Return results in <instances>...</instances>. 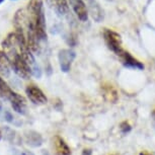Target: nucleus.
<instances>
[{
    "mask_svg": "<svg viewBox=\"0 0 155 155\" xmlns=\"http://www.w3.org/2000/svg\"><path fill=\"white\" fill-rule=\"evenodd\" d=\"M4 117H5V120H6L7 122H9V123H13V117L11 116V114L9 113V112H5V115H4Z\"/></svg>",
    "mask_w": 155,
    "mask_h": 155,
    "instance_id": "dca6fc26",
    "label": "nucleus"
},
{
    "mask_svg": "<svg viewBox=\"0 0 155 155\" xmlns=\"http://www.w3.org/2000/svg\"><path fill=\"white\" fill-rule=\"evenodd\" d=\"M54 149L56 155H71L69 146L60 136H56L54 138Z\"/></svg>",
    "mask_w": 155,
    "mask_h": 155,
    "instance_id": "9b49d317",
    "label": "nucleus"
},
{
    "mask_svg": "<svg viewBox=\"0 0 155 155\" xmlns=\"http://www.w3.org/2000/svg\"><path fill=\"white\" fill-rule=\"evenodd\" d=\"M152 117H153V119H154V121H155V110L152 112Z\"/></svg>",
    "mask_w": 155,
    "mask_h": 155,
    "instance_id": "aec40b11",
    "label": "nucleus"
},
{
    "mask_svg": "<svg viewBox=\"0 0 155 155\" xmlns=\"http://www.w3.org/2000/svg\"><path fill=\"white\" fill-rule=\"evenodd\" d=\"M75 52L70 49H64L61 50L58 55V59H59L60 68L63 72H68L71 68L72 62L75 59Z\"/></svg>",
    "mask_w": 155,
    "mask_h": 155,
    "instance_id": "20e7f679",
    "label": "nucleus"
},
{
    "mask_svg": "<svg viewBox=\"0 0 155 155\" xmlns=\"http://www.w3.org/2000/svg\"><path fill=\"white\" fill-rule=\"evenodd\" d=\"M120 129H121L122 133L126 134V133H128L131 131V126L128 122H123L121 124V126H120Z\"/></svg>",
    "mask_w": 155,
    "mask_h": 155,
    "instance_id": "2eb2a0df",
    "label": "nucleus"
},
{
    "mask_svg": "<svg viewBox=\"0 0 155 155\" xmlns=\"http://www.w3.org/2000/svg\"><path fill=\"white\" fill-rule=\"evenodd\" d=\"M118 57L121 59L122 63L124 64V66L128 67V68L139 69V70L144 69V65H143L141 62H139L137 59H135V58L129 53V52L126 51V50H124Z\"/></svg>",
    "mask_w": 155,
    "mask_h": 155,
    "instance_id": "423d86ee",
    "label": "nucleus"
},
{
    "mask_svg": "<svg viewBox=\"0 0 155 155\" xmlns=\"http://www.w3.org/2000/svg\"><path fill=\"white\" fill-rule=\"evenodd\" d=\"M25 143L31 146V147L37 148L42 146L43 144V137L40 133L36 132V131H27L25 133Z\"/></svg>",
    "mask_w": 155,
    "mask_h": 155,
    "instance_id": "6e6552de",
    "label": "nucleus"
},
{
    "mask_svg": "<svg viewBox=\"0 0 155 155\" xmlns=\"http://www.w3.org/2000/svg\"><path fill=\"white\" fill-rule=\"evenodd\" d=\"M87 1H88V2H89V3H90V2H92V1H93V0H87Z\"/></svg>",
    "mask_w": 155,
    "mask_h": 155,
    "instance_id": "5701e85b",
    "label": "nucleus"
},
{
    "mask_svg": "<svg viewBox=\"0 0 155 155\" xmlns=\"http://www.w3.org/2000/svg\"><path fill=\"white\" fill-rule=\"evenodd\" d=\"M3 131L5 132V138L11 143H16V141H19V137L16 135V133L13 130L9 128H4Z\"/></svg>",
    "mask_w": 155,
    "mask_h": 155,
    "instance_id": "4468645a",
    "label": "nucleus"
},
{
    "mask_svg": "<svg viewBox=\"0 0 155 155\" xmlns=\"http://www.w3.org/2000/svg\"><path fill=\"white\" fill-rule=\"evenodd\" d=\"M104 38L107 48L110 51H113L117 56H119L121 54V52L124 51V49L122 47V38L118 33L106 28L104 31Z\"/></svg>",
    "mask_w": 155,
    "mask_h": 155,
    "instance_id": "f03ea898",
    "label": "nucleus"
},
{
    "mask_svg": "<svg viewBox=\"0 0 155 155\" xmlns=\"http://www.w3.org/2000/svg\"><path fill=\"white\" fill-rule=\"evenodd\" d=\"M47 2H48L49 6L59 15H64L69 10L67 0H47Z\"/></svg>",
    "mask_w": 155,
    "mask_h": 155,
    "instance_id": "1a4fd4ad",
    "label": "nucleus"
},
{
    "mask_svg": "<svg viewBox=\"0 0 155 155\" xmlns=\"http://www.w3.org/2000/svg\"><path fill=\"white\" fill-rule=\"evenodd\" d=\"M101 91H102V95H104L106 101L113 102V104L118 101V98H119L118 92H117L116 88L112 84H104V85L101 86Z\"/></svg>",
    "mask_w": 155,
    "mask_h": 155,
    "instance_id": "f8f14e48",
    "label": "nucleus"
},
{
    "mask_svg": "<svg viewBox=\"0 0 155 155\" xmlns=\"http://www.w3.org/2000/svg\"><path fill=\"white\" fill-rule=\"evenodd\" d=\"M20 155H35V154L31 153V152H30V151H23L20 153Z\"/></svg>",
    "mask_w": 155,
    "mask_h": 155,
    "instance_id": "a211bd4d",
    "label": "nucleus"
},
{
    "mask_svg": "<svg viewBox=\"0 0 155 155\" xmlns=\"http://www.w3.org/2000/svg\"><path fill=\"white\" fill-rule=\"evenodd\" d=\"M13 92L14 91H12V89L10 88L9 85L0 77V98L8 99L9 101L10 97L13 94Z\"/></svg>",
    "mask_w": 155,
    "mask_h": 155,
    "instance_id": "ddd939ff",
    "label": "nucleus"
},
{
    "mask_svg": "<svg viewBox=\"0 0 155 155\" xmlns=\"http://www.w3.org/2000/svg\"><path fill=\"white\" fill-rule=\"evenodd\" d=\"M9 101L11 102V107H12L14 112H16L19 115H25L27 114V101L22 95H20L16 92H13Z\"/></svg>",
    "mask_w": 155,
    "mask_h": 155,
    "instance_id": "39448f33",
    "label": "nucleus"
},
{
    "mask_svg": "<svg viewBox=\"0 0 155 155\" xmlns=\"http://www.w3.org/2000/svg\"><path fill=\"white\" fill-rule=\"evenodd\" d=\"M11 62L5 52H0V75L5 78L10 76Z\"/></svg>",
    "mask_w": 155,
    "mask_h": 155,
    "instance_id": "9d476101",
    "label": "nucleus"
},
{
    "mask_svg": "<svg viewBox=\"0 0 155 155\" xmlns=\"http://www.w3.org/2000/svg\"><path fill=\"white\" fill-rule=\"evenodd\" d=\"M1 109H2V104H1V102H0V110H1Z\"/></svg>",
    "mask_w": 155,
    "mask_h": 155,
    "instance_id": "4be33fe9",
    "label": "nucleus"
},
{
    "mask_svg": "<svg viewBox=\"0 0 155 155\" xmlns=\"http://www.w3.org/2000/svg\"><path fill=\"white\" fill-rule=\"evenodd\" d=\"M25 92H27V95L30 98V101L35 104L43 106V104H47V101H48V98L45 95V93L36 85H33V84L28 85L27 89H25Z\"/></svg>",
    "mask_w": 155,
    "mask_h": 155,
    "instance_id": "7ed1b4c3",
    "label": "nucleus"
},
{
    "mask_svg": "<svg viewBox=\"0 0 155 155\" xmlns=\"http://www.w3.org/2000/svg\"><path fill=\"white\" fill-rule=\"evenodd\" d=\"M139 155H153V154H151V153H148V152H146V151H143L141 152Z\"/></svg>",
    "mask_w": 155,
    "mask_h": 155,
    "instance_id": "6ab92c4d",
    "label": "nucleus"
},
{
    "mask_svg": "<svg viewBox=\"0 0 155 155\" xmlns=\"http://www.w3.org/2000/svg\"><path fill=\"white\" fill-rule=\"evenodd\" d=\"M82 155H92V151H91V149H88V148L83 149V151H82Z\"/></svg>",
    "mask_w": 155,
    "mask_h": 155,
    "instance_id": "f3484780",
    "label": "nucleus"
},
{
    "mask_svg": "<svg viewBox=\"0 0 155 155\" xmlns=\"http://www.w3.org/2000/svg\"><path fill=\"white\" fill-rule=\"evenodd\" d=\"M70 3L76 15L81 21H86L88 19V10L83 0H70Z\"/></svg>",
    "mask_w": 155,
    "mask_h": 155,
    "instance_id": "0eeeda50",
    "label": "nucleus"
},
{
    "mask_svg": "<svg viewBox=\"0 0 155 155\" xmlns=\"http://www.w3.org/2000/svg\"><path fill=\"white\" fill-rule=\"evenodd\" d=\"M4 1V0H0V4H1L2 3V2H3Z\"/></svg>",
    "mask_w": 155,
    "mask_h": 155,
    "instance_id": "b1692460",
    "label": "nucleus"
},
{
    "mask_svg": "<svg viewBox=\"0 0 155 155\" xmlns=\"http://www.w3.org/2000/svg\"><path fill=\"white\" fill-rule=\"evenodd\" d=\"M27 11L38 40L40 42L45 41L47 39V31L43 0H31Z\"/></svg>",
    "mask_w": 155,
    "mask_h": 155,
    "instance_id": "f257e3e1",
    "label": "nucleus"
},
{
    "mask_svg": "<svg viewBox=\"0 0 155 155\" xmlns=\"http://www.w3.org/2000/svg\"><path fill=\"white\" fill-rule=\"evenodd\" d=\"M1 138H2V133L0 132V140H1Z\"/></svg>",
    "mask_w": 155,
    "mask_h": 155,
    "instance_id": "412c9836",
    "label": "nucleus"
}]
</instances>
